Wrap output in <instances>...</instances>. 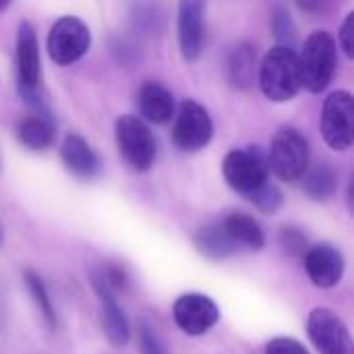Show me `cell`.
<instances>
[{"mask_svg":"<svg viewBox=\"0 0 354 354\" xmlns=\"http://www.w3.org/2000/svg\"><path fill=\"white\" fill-rule=\"evenodd\" d=\"M309 280L319 288L336 286L344 276V257L332 245H317L303 255Z\"/></svg>","mask_w":354,"mask_h":354,"instance_id":"cell-12","label":"cell"},{"mask_svg":"<svg viewBox=\"0 0 354 354\" xmlns=\"http://www.w3.org/2000/svg\"><path fill=\"white\" fill-rule=\"evenodd\" d=\"M60 158L66 166V170L79 178H93L100 172V160L95 156V151L91 149V145L79 137V135H66L62 145H60Z\"/></svg>","mask_w":354,"mask_h":354,"instance_id":"cell-15","label":"cell"},{"mask_svg":"<svg viewBox=\"0 0 354 354\" xmlns=\"http://www.w3.org/2000/svg\"><path fill=\"white\" fill-rule=\"evenodd\" d=\"M307 334L319 354H354L346 324L330 309L317 307L307 317Z\"/></svg>","mask_w":354,"mask_h":354,"instance_id":"cell-9","label":"cell"},{"mask_svg":"<svg viewBox=\"0 0 354 354\" xmlns=\"http://www.w3.org/2000/svg\"><path fill=\"white\" fill-rule=\"evenodd\" d=\"M17 87L23 100L37 104L41 89V62L37 37L29 23H21L17 33Z\"/></svg>","mask_w":354,"mask_h":354,"instance_id":"cell-7","label":"cell"},{"mask_svg":"<svg viewBox=\"0 0 354 354\" xmlns=\"http://www.w3.org/2000/svg\"><path fill=\"white\" fill-rule=\"evenodd\" d=\"M17 137L21 145H25L31 151H44L54 143L56 137V124L48 114H31L23 118L17 127Z\"/></svg>","mask_w":354,"mask_h":354,"instance_id":"cell-17","label":"cell"},{"mask_svg":"<svg viewBox=\"0 0 354 354\" xmlns=\"http://www.w3.org/2000/svg\"><path fill=\"white\" fill-rule=\"evenodd\" d=\"M301 180H303V191L315 201H328L330 197H334L338 189L336 172L328 164L309 166L301 176Z\"/></svg>","mask_w":354,"mask_h":354,"instance_id":"cell-20","label":"cell"},{"mask_svg":"<svg viewBox=\"0 0 354 354\" xmlns=\"http://www.w3.org/2000/svg\"><path fill=\"white\" fill-rule=\"evenodd\" d=\"M266 354H309V351L295 338H274L268 342Z\"/></svg>","mask_w":354,"mask_h":354,"instance_id":"cell-26","label":"cell"},{"mask_svg":"<svg viewBox=\"0 0 354 354\" xmlns=\"http://www.w3.org/2000/svg\"><path fill=\"white\" fill-rule=\"evenodd\" d=\"M91 46L89 27L77 17L58 19L48 33V54L58 66H68L85 56Z\"/></svg>","mask_w":354,"mask_h":354,"instance_id":"cell-6","label":"cell"},{"mask_svg":"<svg viewBox=\"0 0 354 354\" xmlns=\"http://www.w3.org/2000/svg\"><path fill=\"white\" fill-rule=\"evenodd\" d=\"M203 6L205 0L178 2V41L187 62H195L203 46Z\"/></svg>","mask_w":354,"mask_h":354,"instance_id":"cell-13","label":"cell"},{"mask_svg":"<svg viewBox=\"0 0 354 354\" xmlns=\"http://www.w3.org/2000/svg\"><path fill=\"white\" fill-rule=\"evenodd\" d=\"M303 87L311 93H322L336 71V39L328 31H313L299 56Z\"/></svg>","mask_w":354,"mask_h":354,"instance_id":"cell-2","label":"cell"},{"mask_svg":"<svg viewBox=\"0 0 354 354\" xmlns=\"http://www.w3.org/2000/svg\"><path fill=\"white\" fill-rule=\"evenodd\" d=\"M2 236H4V232H2V224H0V243H2Z\"/></svg>","mask_w":354,"mask_h":354,"instance_id":"cell-30","label":"cell"},{"mask_svg":"<svg viewBox=\"0 0 354 354\" xmlns=\"http://www.w3.org/2000/svg\"><path fill=\"white\" fill-rule=\"evenodd\" d=\"M139 348L143 354H170L160 334L147 322L139 324Z\"/></svg>","mask_w":354,"mask_h":354,"instance_id":"cell-24","label":"cell"},{"mask_svg":"<svg viewBox=\"0 0 354 354\" xmlns=\"http://www.w3.org/2000/svg\"><path fill=\"white\" fill-rule=\"evenodd\" d=\"M259 85L268 100L290 102L303 87L299 54L290 46L272 48L259 66Z\"/></svg>","mask_w":354,"mask_h":354,"instance_id":"cell-1","label":"cell"},{"mask_svg":"<svg viewBox=\"0 0 354 354\" xmlns=\"http://www.w3.org/2000/svg\"><path fill=\"white\" fill-rule=\"evenodd\" d=\"M268 166L280 180H301V176L309 168V141L305 139V135L292 127L280 129L272 141Z\"/></svg>","mask_w":354,"mask_h":354,"instance_id":"cell-3","label":"cell"},{"mask_svg":"<svg viewBox=\"0 0 354 354\" xmlns=\"http://www.w3.org/2000/svg\"><path fill=\"white\" fill-rule=\"evenodd\" d=\"M274 31L284 41H288V37H295V25H292L290 15L286 10H276L274 12Z\"/></svg>","mask_w":354,"mask_h":354,"instance_id":"cell-27","label":"cell"},{"mask_svg":"<svg viewBox=\"0 0 354 354\" xmlns=\"http://www.w3.org/2000/svg\"><path fill=\"white\" fill-rule=\"evenodd\" d=\"M114 135H116L118 151L131 168H135L137 172H145L153 166L158 156V145L149 127L139 116L133 114L118 116L114 124Z\"/></svg>","mask_w":354,"mask_h":354,"instance_id":"cell-4","label":"cell"},{"mask_svg":"<svg viewBox=\"0 0 354 354\" xmlns=\"http://www.w3.org/2000/svg\"><path fill=\"white\" fill-rule=\"evenodd\" d=\"M93 288H95L100 305H102V326H104V332H106L110 344L124 346L129 342L131 330H129V319H127L122 307L114 299V292L95 274H93Z\"/></svg>","mask_w":354,"mask_h":354,"instance_id":"cell-14","label":"cell"},{"mask_svg":"<svg viewBox=\"0 0 354 354\" xmlns=\"http://www.w3.org/2000/svg\"><path fill=\"white\" fill-rule=\"evenodd\" d=\"M195 247L199 249L201 255L209 259H226L239 251V245L224 230L222 222L199 228V232L195 234Z\"/></svg>","mask_w":354,"mask_h":354,"instance_id":"cell-19","label":"cell"},{"mask_svg":"<svg viewBox=\"0 0 354 354\" xmlns=\"http://www.w3.org/2000/svg\"><path fill=\"white\" fill-rule=\"evenodd\" d=\"M247 199L263 214H276L282 203H284V197L280 193V189L272 183H263L261 187H257L253 193L247 195Z\"/></svg>","mask_w":354,"mask_h":354,"instance_id":"cell-23","label":"cell"},{"mask_svg":"<svg viewBox=\"0 0 354 354\" xmlns=\"http://www.w3.org/2000/svg\"><path fill=\"white\" fill-rule=\"evenodd\" d=\"M25 284L29 288V295L33 297V303H35L37 311L41 313V317L46 319V324L54 330L56 328V313H54V307L50 303V297H48V290L44 286V280L35 272L27 270L25 272Z\"/></svg>","mask_w":354,"mask_h":354,"instance_id":"cell-22","label":"cell"},{"mask_svg":"<svg viewBox=\"0 0 354 354\" xmlns=\"http://www.w3.org/2000/svg\"><path fill=\"white\" fill-rule=\"evenodd\" d=\"M280 243H282V249L290 255H305V249H307V236L295 228V226H286L282 228L280 232Z\"/></svg>","mask_w":354,"mask_h":354,"instance_id":"cell-25","label":"cell"},{"mask_svg":"<svg viewBox=\"0 0 354 354\" xmlns=\"http://www.w3.org/2000/svg\"><path fill=\"white\" fill-rule=\"evenodd\" d=\"M222 174L236 193L247 197L257 187L268 183V174H270L268 156H263L259 147L232 149L224 158Z\"/></svg>","mask_w":354,"mask_h":354,"instance_id":"cell-5","label":"cell"},{"mask_svg":"<svg viewBox=\"0 0 354 354\" xmlns=\"http://www.w3.org/2000/svg\"><path fill=\"white\" fill-rule=\"evenodd\" d=\"M354 106L348 91H334L322 110V135L326 143L336 151L351 149L354 139Z\"/></svg>","mask_w":354,"mask_h":354,"instance_id":"cell-8","label":"cell"},{"mask_svg":"<svg viewBox=\"0 0 354 354\" xmlns=\"http://www.w3.org/2000/svg\"><path fill=\"white\" fill-rule=\"evenodd\" d=\"M224 230L230 234V239L239 245V249H251L259 251L266 247V234L261 226L247 214H230L222 220Z\"/></svg>","mask_w":354,"mask_h":354,"instance_id":"cell-18","label":"cell"},{"mask_svg":"<svg viewBox=\"0 0 354 354\" xmlns=\"http://www.w3.org/2000/svg\"><path fill=\"white\" fill-rule=\"evenodd\" d=\"M353 19H354V15L353 12H348V15H346V19H344V23H342V27H340V35H338V41H340V46H342V50H344V54H346L348 58H353V54H354Z\"/></svg>","mask_w":354,"mask_h":354,"instance_id":"cell-28","label":"cell"},{"mask_svg":"<svg viewBox=\"0 0 354 354\" xmlns=\"http://www.w3.org/2000/svg\"><path fill=\"white\" fill-rule=\"evenodd\" d=\"M172 315H174L176 326L185 334L203 336L218 324L220 309L209 297L191 292V295H183L176 299V303L172 307Z\"/></svg>","mask_w":354,"mask_h":354,"instance_id":"cell-11","label":"cell"},{"mask_svg":"<svg viewBox=\"0 0 354 354\" xmlns=\"http://www.w3.org/2000/svg\"><path fill=\"white\" fill-rule=\"evenodd\" d=\"M10 4V0H0V10H4Z\"/></svg>","mask_w":354,"mask_h":354,"instance_id":"cell-29","label":"cell"},{"mask_svg":"<svg viewBox=\"0 0 354 354\" xmlns=\"http://www.w3.org/2000/svg\"><path fill=\"white\" fill-rule=\"evenodd\" d=\"M214 137V122L207 110L195 100H185L172 127V139L183 151H199Z\"/></svg>","mask_w":354,"mask_h":354,"instance_id":"cell-10","label":"cell"},{"mask_svg":"<svg viewBox=\"0 0 354 354\" xmlns=\"http://www.w3.org/2000/svg\"><path fill=\"white\" fill-rule=\"evenodd\" d=\"M137 106L145 120L166 124L174 116V97L162 83H145L137 93Z\"/></svg>","mask_w":354,"mask_h":354,"instance_id":"cell-16","label":"cell"},{"mask_svg":"<svg viewBox=\"0 0 354 354\" xmlns=\"http://www.w3.org/2000/svg\"><path fill=\"white\" fill-rule=\"evenodd\" d=\"M255 73H257V52L253 46L243 44L239 48H234V52L230 54L228 60V75L230 81L236 87H251L255 83Z\"/></svg>","mask_w":354,"mask_h":354,"instance_id":"cell-21","label":"cell"}]
</instances>
